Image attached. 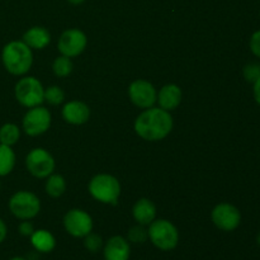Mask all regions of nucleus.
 <instances>
[{
  "label": "nucleus",
  "mask_w": 260,
  "mask_h": 260,
  "mask_svg": "<svg viewBox=\"0 0 260 260\" xmlns=\"http://www.w3.org/2000/svg\"><path fill=\"white\" fill-rule=\"evenodd\" d=\"M182 89L177 84H167L157 93L156 102L159 103L160 108L172 112L177 109L182 103Z\"/></svg>",
  "instance_id": "15"
},
{
  "label": "nucleus",
  "mask_w": 260,
  "mask_h": 260,
  "mask_svg": "<svg viewBox=\"0 0 260 260\" xmlns=\"http://www.w3.org/2000/svg\"><path fill=\"white\" fill-rule=\"evenodd\" d=\"M243 75L246 81L254 84L260 78V62H250L244 66Z\"/></svg>",
  "instance_id": "26"
},
{
  "label": "nucleus",
  "mask_w": 260,
  "mask_h": 260,
  "mask_svg": "<svg viewBox=\"0 0 260 260\" xmlns=\"http://www.w3.org/2000/svg\"><path fill=\"white\" fill-rule=\"evenodd\" d=\"M73 69L74 63L71 61V58L68 57V56H58V57L55 58V61L52 63L53 74L57 78H66V76H69L73 73Z\"/></svg>",
  "instance_id": "22"
},
{
  "label": "nucleus",
  "mask_w": 260,
  "mask_h": 260,
  "mask_svg": "<svg viewBox=\"0 0 260 260\" xmlns=\"http://www.w3.org/2000/svg\"><path fill=\"white\" fill-rule=\"evenodd\" d=\"M15 167V154L12 146L0 144V177H7Z\"/></svg>",
  "instance_id": "19"
},
{
  "label": "nucleus",
  "mask_w": 260,
  "mask_h": 260,
  "mask_svg": "<svg viewBox=\"0 0 260 260\" xmlns=\"http://www.w3.org/2000/svg\"><path fill=\"white\" fill-rule=\"evenodd\" d=\"M174 121L170 112L162 108H151L145 109L142 113L137 116L135 121V132L146 141H160L164 140L168 135L172 132Z\"/></svg>",
  "instance_id": "1"
},
{
  "label": "nucleus",
  "mask_w": 260,
  "mask_h": 260,
  "mask_svg": "<svg viewBox=\"0 0 260 260\" xmlns=\"http://www.w3.org/2000/svg\"><path fill=\"white\" fill-rule=\"evenodd\" d=\"M20 139V129L14 123H5L0 127V144L13 146Z\"/></svg>",
  "instance_id": "21"
},
{
  "label": "nucleus",
  "mask_w": 260,
  "mask_h": 260,
  "mask_svg": "<svg viewBox=\"0 0 260 260\" xmlns=\"http://www.w3.org/2000/svg\"><path fill=\"white\" fill-rule=\"evenodd\" d=\"M249 47H250L253 55L260 58V29L251 35L250 41H249Z\"/></svg>",
  "instance_id": "27"
},
{
  "label": "nucleus",
  "mask_w": 260,
  "mask_h": 260,
  "mask_svg": "<svg viewBox=\"0 0 260 260\" xmlns=\"http://www.w3.org/2000/svg\"><path fill=\"white\" fill-rule=\"evenodd\" d=\"M88 38L83 30L78 28H70L63 30L57 42V48L61 55L68 57H76L85 51Z\"/></svg>",
  "instance_id": "11"
},
{
  "label": "nucleus",
  "mask_w": 260,
  "mask_h": 260,
  "mask_svg": "<svg viewBox=\"0 0 260 260\" xmlns=\"http://www.w3.org/2000/svg\"><path fill=\"white\" fill-rule=\"evenodd\" d=\"M46 193L52 198H58L66 192V180L60 174H51L45 184Z\"/></svg>",
  "instance_id": "20"
},
{
  "label": "nucleus",
  "mask_w": 260,
  "mask_h": 260,
  "mask_svg": "<svg viewBox=\"0 0 260 260\" xmlns=\"http://www.w3.org/2000/svg\"><path fill=\"white\" fill-rule=\"evenodd\" d=\"M68 2L71 3L73 5H80V4H83L85 0H68Z\"/></svg>",
  "instance_id": "31"
},
{
  "label": "nucleus",
  "mask_w": 260,
  "mask_h": 260,
  "mask_svg": "<svg viewBox=\"0 0 260 260\" xmlns=\"http://www.w3.org/2000/svg\"><path fill=\"white\" fill-rule=\"evenodd\" d=\"M149 239L155 248L161 251L174 250L179 244V231L170 221L155 218L149 225Z\"/></svg>",
  "instance_id": "3"
},
{
  "label": "nucleus",
  "mask_w": 260,
  "mask_h": 260,
  "mask_svg": "<svg viewBox=\"0 0 260 260\" xmlns=\"http://www.w3.org/2000/svg\"><path fill=\"white\" fill-rule=\"evenodd\" d=\"M0 188H2V183H0Z\"/></svg>",
  "instance_id": "34"
},
{
  "label": "nucleus",
  "mask_w": 260,
  "mask_h": 260,
  "mask_svg": "<svg viewBox=\"0 0 260 260\" xmlns=\"http://www.w3.org/2000/svg\"><path fill=\"white\" fill-rule=\"evenodd\" d=\"M19 234L22 236H25V238H29L33 233H35V228H33V223L30 222L29 220H23L22 222L19 223Z\"/></svg>",
  "instance_id": "28"
},
{
  "label": "nucleus",
  "mask_w": 260,
  "mask_h": 260,
  "mask_svg": "<svg viewBox=\"0 0 260 260\" xmlns=\"http://www.w3.org/2000/svg\"><path fill=\"white\" fill-rule=\"evenodd\" d=\"M52 117H51L50 111L42 106L33 107L27 111L22 121L23 131L28 136H40L50 129Z\"/></svg>",
  "instance_id": "8"
},
{
  "label": "nucleus",
  "mask_w": 260,
  "mask_h": 260,
  "mask_svg": "<svg viewBox=\"0 0 260 260\" xmlns=\"http://www.w3.org/2000/svg\"><path fill=\"white\" fill-rule=\"evenodd\" d=\"M2 61L5 70L12 75H25L33 65L32 48L23 41H12L3 48Z\"/></svg>",
  "instance_id": "2"
},
{
  "label": "nucleus",
  "mask_w": 260,
  "mask_h": 260,
  "mask_svg": "<svg viewBox=\"0 0 260 260\" xmlns=\"http://www.w3.org/2000/svg\"><path fill=\"white\" fill-rule=\"evenodd\" d=\"M62 118L68 123L80 126V124L86 123L90 118V108L84 102L70 101L63 106Z\"/></svg>",
  "instance_id": "14"
},
{
  "label": "nucleus",
  "mask_w": 260,
  "mask_h": 260,
  "mask_svg": "<svg viewBox=\"0 0 260 260\" xmlns=\"http://www.w3.org/2000/svg\"><path fill=\"white\" fill-rule=\"evenodd\" d=\"M7 235H8V228L7 225H5L4 221L0 218V244L7 239Z\"/></svg>",
  "instance_id": "30"
},
{
  "label": "nucleus",
  "mask_w": 260,
  "mask_h": 260,
  "mask_svg": "<svg viewBox=\"0 0 260 260\" xmlns=\"http://www.w3.org/2000/svg\"><path fill=\"white\" fill-rule=\"evenodd\" d=\"M93 226L91 216L80 208H73L63 216V228L73 238L84 239L93 231Z\"/></svg>",
  "instance_id": "9"
},
{
  "label": "nucleus",
  "mask_w": 260,
  "mask_h": 260,
  "mask_svg": "<svg viewBox=\"0 0 260 260\" xmlns=\"http://www.w3.org/2000/svg\"><path fill=\"white\" fill-rule=\"evenodd\" d=\"M22 41L32 50H43L51 42V33L45 27L36 25L25 30Z\"/></svg>",
  "instance_id": "17"
},
{
  "label": "nucleus",
  "mask_w": 260,
  "mask_h": 260,
  "mask_svg": "<svg viewBox=\"0 0 260 260\" xmlns=\"http://www.w3.org/2000/svg\"><path fill=\"white\" fill-rule=\"evenodd\" d=\"M88 189L94 200L106 205H117L121 196L119 180L111 174H96L89 182Z\"/></svg>",
  "instance_id": "4"
},
{
  "label": "nucleus",
  "mask_w": 260,
  "mask_h": 260,
  "mask_svg": "<svg viewBox=\"0 0 260 260\" xmlns=\"http://www.w3.org/2000/svg\"><path fill=\"white\" fill-rule=\"evenodd\" d=\"M129 101L141 109H147L154 107L157 99V91L150 81L144 79H137L132 81L128 86Z\"/></svg>",
  "instance_id": "12"
},
{
  "label": "nucleus",
  "mask_w": 260,
  "mask_h": 260,
  "mask_svg": "<svg viewBox=\"0 0 260 260\" xmlns=\"http://www.w3.org/2000/svg\"><path fill=\"white\" fill-rule=\"evenodd\" d=\"M9 210L19 220H32L40 213L41 201L35 193L19 190L10 197Z\"/></svg>",
  "instance_id": "6"
},
{
  "label": "nucleus",
  "mask_w": 260,
  "mask_h": 260,
  "mask_svg": "<svg viewBox=\"0 0 260 260\" xmlns=\"http://www.w3.org/2000/svg\"><path fill=\"white\" fill-rule=\"evenodd\" d=\"M30 244L37 253L47 254L51 253L56 248V239L48 230H35V233L29 236Z\"/></svg>",
  "instance_id": "18"
},
{
  "label": "nucleus",
  "mask_w": 260,
  "mask_h": 260,
  "mask_svg": "<svg viewBox=\"0 0 260 260\" xmlns=\"http://www.w3.org/2000/svg\"><path fill=\"white\" fill-rule=\"evenodd\" d=\"M43 94H45V88L35 76H24L15 84V99L20 106L28 109L41 106L45 102Z\"/></svg>",
  "instance_id": "5"
},
{
  "label": "nucleus",
  "mask_w": 260,
  "mask_h": 260,
  "mask_svg": "<svg viewBox=\"0 0 260 260\" xmlns=\"http://www.w3.org/2000/svg\"><path fill=\"white\" fill-rule=\"evenodd\" d=\"M104 260H129L131 246L129 241L123 236H112L103 246Z\"/></svg>",
  "instance_id": "13"
},
{
  "label": "nucleus",
  "mask_w": 260,
  "mask_h": 260,
  "mask_svg": "<svg viewBox=\"0 0 260 260\" xmlns=\"http://www.w3.org/2000/svg\"><path fill=\"white\" fill-rule=\"evenodd\" d=\"M132 215L139 225L149 226L156 218V206L149 198H140L134 205Z\"/></svg>",
  "instance_id": "16"
},
{
  "label": "nucleus",
  "mask_w": 260,
  "mask_h": 260,
  "mask_svg": "<svg viewBox=\"0 0 260 260\" xmlns=\"http://www.w3.org/2000/svg\"><path fill=\"white\" fill-rule=\"evenodd\" d=\"M149 239V231L144 225L132 226L127 233V240L134 244H144Z\"/></svg>",
  "instance_id": "24"
},
{
  "label": "nucleus",
  "mask_w": 260,
  "mask_h": 260,
  "mask_svg": "<svg viewBox=\"0 0 260 260\" xmlns=\"http://www.w3.org/2000/svg\"><path fill=\"white\" fill-rule=\"evenodd\" d=\"M43 99H45L46 103H48L50 106H58V104L63 103V101H65V93H63L62 89L57 85L48 86V88L45 89Z\"/></svg>",
  "instance_id": "23"
},
{
  "label": "nucleus",
  "mask_w": 260,
  "mask_h": 260,
  "mask_svg": "<svg viewBox=\"0 0 260 260\" xmlns=\"http://www.w3.org/2000/svg\"><path fill=\"white\" fill-rule=\"evenodd\" d=\"M211 220L218 230L231 233L240 226L241 213L231 203H218L211 212Z\"/></svg>",
  "instance_id": "10"
},
{
  "label": "nucleus",
  "mask_w": 260,
  "mask_h": 260,
  "mask_svg": "<svg viewBox=\"0 0 260 260\" xmlns=\"http://www.w3.org/2000/svg\"><path fill=\"white\" fill-rule=\"evenodd\" d=\"M253 94L255 102L260 106V78L253 84Z\"/></svg>",
  "instance_id": "29"
},
{
  "label": "nucleus",
  "mask_w": 260,
  "mask_h": 260,
  "mask_svg": "<svg viewBox=\"0 0 260 260\" xmlns=\"http://www.w3.org/2000/svg\"><path fill=\"white\" fill-rule=\"evenodd\" d=\"M55 159L47 150L42 147H36L30 150L25 156L27 170L38 179H45L50 177L55 170Z\"/></svg>",
  "instance_id": "7"
},
{
  "label": "nucleus",
  "mask_w": 260,
  "mask_h": 260,
  "mask_svg": "<svg viewBox=\"0 0 260 260\" xmlns=\"http://www.w3.org/2000/svg\"><path fill=\"white\" fill-rule=\"evenodd\" d=\"M84 246H85L86 250L90 251V253H98V251H101L104 246L103 239H102L101 235L94 234L93 231H91L90 234H88V235L84 238Z\"/></svg>",
  "instance_id": "25"
},
{
  "label": "nucleus",
  "mask_w": 260,
  "mask_h": 260,
  "mask_svg": "<svg viewBox=\"0 0 260 260\" xmlns=\"http://www.w3.org/2000/svg\"><path fill=\"white\" fill-rule=\"evenodd\" d=\"M9 260H28L27 258H23V256H14V258L9 259Z\"/></svg>",
  "instance_id": "32"
},
{
  "label": "nucleus",
  "mask_w": 260,
  "mask_h": 260,
  "mask_svg": "<svg viewBox=\"0 0 260 260\" xmlns=\"http://www.w3.org/2000/svg\"><path fill=\"white\" fill-rule=\"evenodd\" d=\"M256 243H258V245L260 246V231L258 233V235H256Z\"/></svg>",
  "instance_id": "33"
}]
</instances>
